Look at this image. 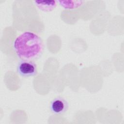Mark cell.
Listing matches in <instances>:
<instances>
[{
  "label": "cell",
  "instance_id": "cell-2",
  "mask_svg": "<svg viewBox=\"0 0 124 124\" xmlns=\"http://www.w3.org/2000/svg\"><path fill=\"white\" fill-rule=\"evenodd\" d=\"M16 71L22 77H33L37 74V65L33 61L21 60L17 64Z\"/></svg>",
  "mask_w": 124,
  "mask_h": 124
},
{
  "label": "cell",
  "instance_id": "cell-1",
  "mask_svg": "<svg viewBox=\"0 0 124 124\" xmlns=\"http://www.w3.org/2000/svg\"><path fill=\"white\" fill-rule=\"evenodd\" d=\"M13 47L20 60L33 61L41 56L44 49V44L42 38L37 34L26 31L16 37Z\"/></svg>",
  "mask_w": 124,
  "mask_h": 124
},
{
  "label": "cell",
  "instance_id": "cell-4",
  "mask_svg": "<svg viewBox=\"0 0 124 124\" xmlns=\"http://www.w3.org/2000/svg\"><path fill=\"white\" fill-rule=\"evenodd\" d=\"M34 2L39 9L45 12L52 11L57 5V1L55 0H35Z\"/></svg>",
  "mask_w": 124,
  "mask_h": 124
},
{
  "label": "cell",
  "instance_id": "cell-5",
  "mask_svg": "<svg viewBox=\"0 0 124 124\" xmlns=\"http://www.w3.org/2000/svg\"><path fill=\"white\" fill-rule=\"evenodd\" d=\"M60 5L66 9H74L81 6L84 1L81 0H58Z\"/></svg>",
  "mask_w": 124,
  "mask_h": 124
},
{
  "label": "cell",
  "instance_id": "cell-3",
  "mask_svg": "<svg viewBox=\"0 0 124 124\" xmlns=\"http://www.w3.org/2000/svg\"><path fill=\"white\" fill-rule=\"evenodd\" d=\"M69 108L68 102L63 97L61 96L54 98L49 105L51 112L55 115L64 114Z\"/></svg>",
  "mask_w": 124,
  "mask_h": 124
}]
</instances>
